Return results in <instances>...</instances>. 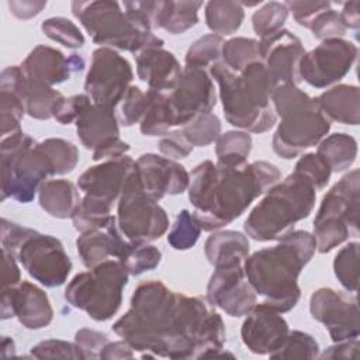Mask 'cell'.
Masks as SVG:
<instances>
[{
  "mask_svg": "<svg viewBox=\"0 0 360 360\" xmlns=\"http://www.w3.org/2000/svg\"><path fill=\"white\" fill-rule=\"evenodd\" d=\"M112 330L142 357H233L224 353L225 325L208 301L173 291L160 280L138 284Z\"/></svg>",
  "mask_w": 360,
  "mask_h": 360,
  "instance_id": "cell-1",
  "label": "cell"
},
{
  "mask_svg": "<svg viewBox=\"0 0 360 360\" xmlns=\"http://www.w3.org/2000/svg\"><path fill=\"white\" fill-rule=\"evenodd\" d=\"M281 180L278 167L266 160L242 166H221L212 160L198 163L188 184V200L202 231H218L239 218L248 207Z\"/></svg>",
  "mask_w": 360,
  "mask_h": 360,
  "instance_id": "cell-2",
  "label": "cell"
},
{
  "mask_svg": "<svg viewBox=\"0 0 360 360\" xmlns=\"http://www.w3.org/2000/svg\"><path fill=\"white\" fill-rule=\"evenodd\" d=\"M316 242L308 231H291L271 248L249 255L243 262L245 274L264 304L278 312L291 311L300 301L298 277L311 262Z\"/></svg>",
  "mask_w": 360,
  "mask_h": 360,
  "instance_id": "cell-3",
  "label": "cell"
},
{
  "mask_svg": "<svg viewBox=\"0 0 360 360\" xmlns=\"http://www.w3.org/2000/svg\"><path fill=\"white\" fill-rule=\"evenodd\" d=\"M219 86V98L226 121L246 132L262 134L271 129L277 115L271 105V86L260 60L235 73L222 62L210 68Z\"/></svg>",
  "mask_w": 360,
  "mask_h": 360,
  "instance_id": "cell-4",
  "label": "cell"
},
{
  "mask_svg": "<svg viewBox=\"0 0 360 360\" xmlns=\"http://www.w3.org/2000/svg\"><path fill=\"white\" fill-rule=\"evenodd\" d=\"M316 200V188L301 173L292 172L270 187L248 215L243 229L259 242L278 240L308 218Z\"/></svg>",
  "mask_w": 360,
  "mask_h": 360,
  "instance_id": "cell-5",
  "label": "cell"
},
{
  "mask_svg": "<svg viewBox=\"0 0 360 360\" xmlns=\"http://www.w3.org/2000/svg\"><path fill=\"white\" fill-rule=\"evenodd\" d=\"M271 105L281 118L273 135V150L283 159L297 158L318 145L330 129V120L316 100L295 84H281L271 91Z\"/></svg>",
  "mask_w": 360,
  "mask_h": 360,
  "instance_id": "cell-6",
  "label": "cell"
},
{
  "mask_svg": "<svg viewBox=\"0 0 360 360\" xmlns=\"http://www.w3.org/2000/svg\"><path fill=\"white\" fill-rule=\"evenodd\" d=\"M70 8L93 42L101 46L139 53L165 45L162 38L142 30L117 1H72Z\"/></svg>",
  "mask_w": 360,
  "mask_h": 360,
  "instance_id": "cell-7",
  "label": "cell"
},
{
  "mask_svg": "<svg viewBox=\"0 0 360 360\" xmlns=\"http://www.w3.org/2000/svg\"><path fill=\"white\" fill-rule=\"evenodd\" d=\"M0 173L1 201L13 198L22 204L31 202L41 184L53 176L39 142L22 131L1 138Z\"/></svg>",
  "mask_w": 360,
  "mask_h": 360,
  "instance_id": "cell-8",
  "label": "cell"
},
{
  "mask_svg": "<svg viewBox=\"0 0 360 360\" xmlns=\"http://www.w3.org/2000/svg\"><path fill=\"white\" fill-rule=\"evenodd\" d=\"M128 278L129 273L122 262L108 259L77 273L65 288V300L91 319L104 322L118 312Z\"/></svg>",
  "mask_w": 360,
  "mask_h": 360,
  "instance_id": "cell-9",
  "label": "cell"
},
{
  "mask_svg": "<svg viewBox=\"0 0 360 360\" xmlns=\"http://www.w3.org/2000/svg\"><path fill=\"white\" fill-rule=\"evenodd\" d=\"M360 172L345 174L323 195L314 219V238L319 253H329L342 245L353 232H359Z\"/></svg>",
  "mask_w": 360,
  "mask_h": 360,
  "instance_id": "cell-10",
  "label": "cell"
},
{
  "mask_svg": "<svg viewBox=\"0 0 360 360\" xmlns=\"http://www.w3.org/2000/svg\"><path fill=\"white\" fill-rule=\"evenodd\" d=\"M117 224L127 240L135 245L159 239L169 229V217L155 198L146 194L134 167L118 197Z\"/></svg>",
  "mask_w": 360,
  "mask_h": 360,
  "instance_id": "cell-11",
  "label": "cell"
},
{
  "mask_svg": "<svg viewBox=\"0 0 360 360\" xmlns=\"http://www.w3.org/2000/svg\"><path fill=\"white\" fill-rule=\"evenodd\" d=\"M14 256L35 281L48 288L65 284L73 267L62 242L35 229L24 239Z\"/></svg>",
  "mask_w": 360,
  "mask_h": 360,
  "instance_id": "cell-12",
  "label": "cell"
},
{
  "mask_svg": "<svg viewBox=\"0 0 360 360\" xmlns=\"http://www.w3.org/2000/svg\"><path fill=\"white\" fill-rule=\"evenodd\" d=\"M132 79L131 63L115 49L100 46L91 53L84 91L91 103L115 108L125 96Z\"/></svg>",
  "mask_w": 360,
  "mask_h": 360,
  "instance_id": "cell-13",
  "label": "cell"
},
{
  "mask_svg": "<svg viewBox=\"0 0 360 360\" xmlns=\"http://www.w3.org/2000/svg\"><path fill=\"white\" fill-rule=\"evenodd\" d=\"M243 262L242 257H231L215 263L207 285L208 304L233 318L248 315L257 304V294L248 281Z\"/></svg>",
  "mask_w": 360,
  "mask_h": 360,
  "instance_id": "cell-14",
  "label": "cell"
},
{
  "mask_svg": "<svg viewBox=\"0 0 360 360\" xmlns=\"http://www.w3.org/2000/svg\"><path fill=\"white\" fill-rule=\"evenodd\" d=\"M357 46L343 38L322 41L305 52L300 63V77L309 86L323 89L342 80L357 59Z\"/></svg>",
  "mask_w": 360,
  "mask_h": 360,
  "instance_id": "cell-15",
  "label": "cell"
},
{
  "mask_svg": "<svg viewBox=\"0 0 360 360\" xmlns=\"http://www.w3.org/2000/svg\"><path fill=\"white\" fill-rule=\"evenodd\" d=\"M309 314L325 325L333 342L359 338L360 322L356 297L332 287H321L309 298Z\"/></svg>",
  "mask_w": 360,
  "mask_h": 360,
  "instance_id": "cell-16",
  "label": "cell"
},
{
  "mask_svg": "<svg viewBox=\"0 0 360 360\" xmlns=\"http://www.w3.org/2000/svg\"><path fill=\"white\" fill-rule=\"evenodd\" d=\"M304 53L301 39L285 28L260 38V62L267 72L273 90L281 84L298 86L301 82L300 63Z\"/></svg>",
  "mask_w": 360,
  "mask_h": 360,
  "instance_id": "cell-17",
  "label": "cell"
},
{
  "mask_svg": "<svg viewBox=\"0 0 360 360\" xmlns=\"http://www.w3.org/2000/svg\"><path fill=\"white\" fill-rule=\"evenodd\" d=\"M0 318H17L24 328L38 330L52 322L53 308L41 287L22 280L15 285L1 288Z\"/></svg>",
  "mask_w": 360,
  "mask_h": 360,
  "instance_id": "cell-18",
  "label": "cell"
},
{
  "mask_svg": "<svg viewBox=\"0 0 360 360\" xmlns=\"http://www.w3.org/2000/svg\"><path fill=\"white\" fill-rule=\"evenodd\" d=\"M169 100L177 118V127L186 125L198 114L211 112L217 104L211 75L205 69L186 66L169 94Z\"/></svg>",
  "mask_w": 360,
  "mask_h": 360,
  "instance_id": "cell-19",
  "label": "cell"
},
{
  "mask_svg": "<svg viewBox=\"0 0 360 360\" xmlns=\"http://www.w3.org/2000/svg\"><path fill=\"white\" fill-rule=\"evenodd\" d=\"M135 169L143 191L156 201L165 195L181 194L190 184V174L183 165L156 153L141 155Z\"/></svg>",
  "mask_w": 360,
  "mask_h": 360,
  "instance_id": "cell-20",
  "label": "cell"
},
{
  "mask_svg": "<svg viewBox=\"0 0 360 360\" xmlns=\"http://www.w3.org/2000/svg\"><path fill=\"white\" fill-rule=\"evenodd\" d=\"M240 326L243 345L255 354H271L284 343L290 328L281 312L262 302L256 304Z\"/></svg>",
  "mask_w": 360,
  "mask_h": 360,
  "instance_id": "cell-21",
  "label": "cell"
},
{
  "mask_svg": "<svg viewBox=\"0 0 360 360\" xmlns=\"http://www.w3.org/2000/svg\"><path fill=\"white\" fill-rule=\"evenodd\" d=\"M20 66L30 80L53 87L69 80L73 72L83 70L84 59L77 53L65 56L56 48L37 45Z\"/></svg>",
  "mask_w": 360,
  "mask_h": 360,
  "instance_id": "cell-22",
  "label": "cell"
},
{
  "mask_svg": "<svg viewBox=\"0 0 360 360\" xmlns=\"http://www.w3.org/2000/svg\"><path fill=\"white\" fill-rule=\"evenodd\" d=\"M0 90L14 93L24 104L27 114L35 120L52 118L55 104L63 94L51 86L30 80L21 66H7L0 75Z\"/></svg>",
  "mask_w": 360,
  "mask_h": 360,
  "instance_id": "cell-23",
  "label": "cell"
},
{
  "mask_svg": "<svg viewBox=\"0 0 360 360\" xmlns=\"http://www.w3.org/2000/svg\"><path fill=\"white\" fill-rule=\"evenodd\" d=\"M135 167V160L127 155L117 159H107L87 167L77 179V187L84 195L112 204L118 200L125 179Z\"/></svg>",
  "mask_w": 360,
  "mask_h": 360,
  "instance_id": "cell-24",
  "label": "cell"
},
{
  "mask_svg": "<svg viewBox=\"0 0 360 360\" xmlns=\"http://www.w3.org/2000/svg\"><path fill=\"white\" fill-rule=\"evenodd\" d=\"M131 246L132 243L121 233L117 217L114 215L104 228L83 232L76 239L77 255L87 269L108 260V257H117L121 260Z\"/></svg>",
  "mask_w": 360,
  "mask_h": 360,
  "instance_id": "cell-25",
  "label": "cell"
},
{
  "mask_svg": "<svg viewBox=\"0 0 360 360\" xmlns=\"http://www.w3.org/2000/svg\"><path fill=\"white\" fill-rule=\"evenodd\" d=\"M136 75L149 90L163 93L173 90L181 76V68L176 56L163 46H152L136 53Z\"/></svg>",
  "mask_w": 360,
  "mask_h": 360,
  "instance_id": "cell-26",
  "label": "cell"
},
{
  "mask_svg": "<svg viewBox=\"0 0 360 360\" xmlns=\"http://www.w3.org/2000/svg\"><path fill=\"white\" fill-rule=\"evenodd\" d=\"M76 132L87 149H94L107 139L120 136L115 108L91 103L76 120Z\"/></svg>",
  "mask_w": 360,
  "mask_h": 360,
  "instance_id": "cell-27",
  "label": "cell"
},
{
  "mask_svg": "<svg viewBox=\"0 0 360 360\" xmlns=\"http://www.w3.org/2000/svg\"><path fill=\"white\" fill-rule=\"evenodd\" d=\"M322 112L346 125H357L360 120V90L353 84H336L315 97Z\"/></svg>",
  "mask_w": 360,
  "mask_h": 360,
  "instance_id": "cell-28",
  "label": "cell"
},
{
  "mask_svg": "<svg viewBox=\"0 0 360 360\" xmlns=\"http://www.w3.org/2000/svg\"><path fill=\"white\" fill-rule=\"evenodd\" d=\"M41 208L53 218H72L82 198L77 187L66 179L45 180L38 190Z\"/></svg>",
  "mask_w": 360,
  "mask_h": 360,
  "instance_id": "cell-29",
  "label": "cell"
},
{
  "mask_svg": "<svg viewBox=\"0 0 360 360\" xmlns=\"http://www.w3.org/2000/svg\"><path fill=\"white\" fill-rule=\"evenodd\" d=\"M149 101L139 122V129L146 136H163L173 127H177V118L170 104L169 96L148 90Z\"/></svg>",
  "mask_w": 360,
  "mask_h": 360,
  "instance_id": "cell-30",
  "label": "cell"
},
{
  "mask_svg": "<svg viewBox=\"0 0 360 360\" xmlns=\"http://www.w3.org/2000/svg\"><path fill=\"white\" fill-rule=\"evenodd\" d=\"M202 1H160L156 28H163L172 35H179L198 22V10Z\"/></svg>",
  "mask_w": 360,
  "mask_h": 360,
  "instance_id": "cell-31",
  "label": "cell"
},
{
  "mask_svg": "<svg viewBox=\"0 0 360 360\" xmlns=\"http://www.w3.org/2000/svg\"><path fill=\"white\" fill-rule=\"evenodd\" d=\"M316 153L328 163L332 172H343L357 158V141L349 134L336 132L325 136L318 143Z\"/></svg>",
  "mask_w": 360,
  "mask_h": 360,
  "instance_id": "cell-32",
  "label": "cell"
},
{
  "mask_svg": "<svg viewBox=\"0 0 360 360\" xmlns=\"http://www.w3.org/2000/svg\"><path fill=\"white\" fill-rule=\"evenodd\" d=\"M249 240L246 235L238 231H217L211 233L204 243V253L207 260L214 266L215 263L231 259L249 256Z\"/></svg>",
  "mask_w": 360,
  "mask_h": 360,
  "instance_id": "cell-33",
  "label": "cell"
},
{
  "mask_svg": "<svg viewBox=\"0 0 360 360\" xmlns=\"http://www.w3.org/2000/svg\"><path fill=\"white\" fill-rule=\"evenodd\" d=\"M245 18L243 6L239 1L214 0L205 3V24L217 35L235 34Z\"/></svg>",
  "mask_w": 360,
  "mask_h": 360,
  "instance_id": "cell-34",
  "label": "cell"
},
{
  "mask_svg": "<svg viewBox=\"0 0 360 360\" xmlns=\"http://www.w3.org/2000/svg\"><path fill=\"white\" fill-rule=\"evenodd\" d=\"M252 150V136L246 131H226L215 142L217 163L221 166H242L248 163Z\"/></svg>",
  "mask_w": 360,
  "mask_h": 360,
  "instance_id": "cell-35",
  "label": "cell"
},
{
  "mask_svg": "<svg viewBox=\"0 0 360 360\" xmlns=\"http://www.w3.org/2000/svg\"><path fill=\"white\" fill-rule=\"evenodd\" d=\"M111 205L112 204L105 201L84 195L70 218L75 229L83 233L87 231L104 228L112 218Z\"/></svg>",
  "mask_w": 360,
  "mask_h": 360,
  "instance_id": "cell-36",
  "label": "cell"
},
{
  "mask_svg": "<svg viewBox=\"0 0 360 360\" xmlns=\"http://www.w3.org/2000/svg\"><path fill=\"white\" fill-rule=\"evenodd\" d=\"M257 60H260L257 39L246 37H233L225 41L221 62L232 72L239 73L248 65Z\"/></svg>",
  "mask_w": 360,
  "mask_h": 360,
  "instance_id": "cell-37",
  "label": "cell"
},
{
  "mask_svg": "<svg viewBox=\"0 0 360 360\" xmlns=\"http://www.w3.org/2000/svg\"><path fill=\"white\" fill-rule=\"evenodd\" d=\"M224 44V37L217 34H207L200 37L188 46L186 52V66L205 69L221 62Z\"/></svg>",
  "mask_w": 360,
  "mask_h": 360,
  "instance_id": "cell-38",
  "label": "cell"
},
{
  "mask_svg": "<svg viewBox=\"0 0 360 360\" xmlns=\"http://www.w3.org/2000/svg\"><path fill=\"white\" fill-rule=\"evenodd\" d=\"M39 146L51 163L53 176L70 173L79 163V149L70 141L62 138H46L39 142Z\"/></svg>",
  "mask_w": 360,
  "mask_h": 360,
  "instance_id": "cell-39",
  "label": "cell"
},
{
  "mask_svg": "<svg viewBox=\"0 0 360 360\" xmlns=\"http://www.w3.org/2000/svg\"><path fill=\"white\" fill-rule=\"evenodd\" d=\"M186 139L191 146H208L221 135V121L212 112H204L195 115L191 121L180 128Z\"/></svg>",
  "mask_w": 360,
  "mask_h": 360,
  "instance_id": "cell-40",
  "label": "cell"
},
{
  "mask_svg": "<svg viewBox=\"0 0 360 360\" xmlns=\"http://www.w3.org/2000/svg\"><path fill=\"white\" fill-rule=\"evenodd\" d=\"M359 242H349L343 246L333 260V271L339 283L350 292L359 287Z\"/></svg>",
  "mask_w": 360,
  "mask_h": 360,
  "instance_id": "cell-41",
  "label": "cell"
},
{
  "mask_svg": "<svg viewBox=\"0 0 360 360\" xmlns=\"http://www.w3.org/2000/svg\"><path fill=\"white\" fill-rule=\"evenodd\" d=\"M288 14L290 11L285 3H280V1L262 3V7H259L252 15V27L255 34H257L260 38H264L267 35H271L283 30V25Z\"/></svg>",
  "mask_w": 360,
  "mask_h": 360,
  "instance_id": "cell-42",
  "label": "cell"
},
{
  "mask_svg": "<svg viewBox=\"0 0 360 360\" xmlns=\"http://www.w3.org/2000/svg\"><path fill=\"white\" fill-rule=\"evenodd\" d=\"M201 233V228L188 210H181L167 233V243L176 250H187L193 248Z\"/></svg>",
  "mask_w": 360,
  "mask_h": 360,
  "instance_id": "cell-43",
  "label": "cell"
},
{
  "mask_svg": "<svg viewBox=\"0 0 360 360\" xmlns=\"http://www.w3.org/2000/svg\"><path fill=\"white\" fill-rule=\"evenodd\" d=\"M271 359H315L319 357V345L307 332L290 330L284 343L274 353Z\"/></svg>",
  "mask_w": 360,
  "mask_h": 360,
  "instance_id": "cell-44",
  "label": "cell"
},
{
  "mask_svg": "<svg viewBox=\"0 0 360 360\" xmlns=\"http://www.w3.org/2000/svg\"><path fill=\"white\" fill-rule=\"evenodd\" d=\"M42 32L52 41L69 49H77L84 45V37L79 27L65 17H51L42 21Z\"/></svg>",
  "mask_w": 360,
  "mask_h": 360,
  "instance_id": "cell-45",
  "label": "cell"
},
{
  "mask_svg": "<svg viewBox=\"0 0 360 360\" xmlns=\"http://www.w3.org/2000/svg\"><path fill=\"white\" fill-rule=\"evenodd\" d=\"M162 260V252L149 243H132L128 253L120 260L127 267L129 276H139L145 271L153 270Z\"/></svg>",
  "mask_w": 360,
  "mask_h": 360,
  "instance_id": "cell-46",
  "label": "cell"
},
{
  "mask_svg": "<svg viewBox=\"0 0 360 360\" xmlns=\"http://www.w3.org/2000/svg\"><path fill=\"white\" fill-rule=\"evenodd\" d=\"M27 114L22 101L11 91L0 90L1 138L21 132V120Z\"/></svg>",
  "mask_w": 360,
  "mask_h": 360,
  "instance_id": "cell-47",
  "label": "cell"
},
{
  "mask_svg": "<svg viewBox=\"0 0 360 360\" xmlns=\"http://www.w3.org/2000/svg\"><path fill=\"white\" fill-rule=\"evenodd\" d=\"M121 101L120 122L124 127H132L134 124L141 122L148 107L149 94L148 91H142L138 86H129Z\"/></svg>",
  "mask_w": 360,
  "mask_h": 360,
  "instance_id": "cell-48",
  "label": "cell"
},
{
  "mask_svg": "<svg viewBox=\"0 0 360 360\" xmlns=\"http://www.w3.org/2000/svg\"><path fill=\"white\" fill-rule=\"evenodd\" d=\"M295 172L305 176L316 190L323 188L332 174L328 163L318 153H305L295 163Z\"/></svg>",
  "mask_w": 360,
  "mask_h": 360,
  "instance_id": "cell-49",
  "label": "cell"
},
{
  "mask_svg": "<svg viewBox=\"0 0 360 360\" xmlns=\"http://www.w3.org/2000/svg\"><path fill=\"white\" fill-rule=\"evenodd\" d=\"M31 356L37 359H84L80 347L73 342L48 339L31 347Z\"/></svg>",
  "mask_w": 360,
  "mask_h": 360,
  "instance_id": "cell-50",
  "label": "cell"
},
{
  "mask_svg": "<svg viewBox=\"0 0 360 360\" xmlns=\"http://www.w3.org/2000/svg\"><path fill=\"white\" fill-rule=\"evenodd\" d=\"M315 38L325 41L332 38H343L347 28L345 27L339 11L333 8H328L318 14L315 20L311 22L309 28Z\"/></svg>",
  "mask_w": 360,
  "mask_h": 360,
  "instance_id": "cell-51",
  "label": "cell"
},
{
  "mask_svg": "<svg viewBox=\"0 0 360 360\" xmlns=\"http://www.w3.org/2000/svg\"><path fill=\"white\" fill-rule=\"evenodd\" d=\"M91 104L90 97L84 94H75L70 97H62L52 110V117L62 125L76 122L86 107Z\"/></svg>",
  "mask_w": 360,
  "mask_h": 360,
  "instance_id": "cell-52",
  "label": "cell"
},
{
  "mask_svg": "<svg viewBox=\"0 0 360 360\" xmlns=\"http://www.w3.org/2000/svg\"><path fill=\"white\" fill-rule=\"evenodd\" d=\"M158 148L163 156L173 160L184 159L193 152L191 143L186 139L180 129L170 131L163 135L158 143Z\"/></svg>",
  "mask_w": 360,
  "mask_h": 360,
  "instance_id": "cell-53",
  "label": "cell"
},
{
  "mask_svg": "<svg viewBox=\"0 0 360 360\" xmlns=\"http://www.w3.org/2000/svg\"><path fill=\"white\" fill-rule=\"evenodd\" d=\"M108 338L105 333L82 328L75 335V343L80 347L84 354V359H98L101 350L108 343Z\"/></svg>",
  "mask_w": 360,
  "mask_h": 360,
  "instance_id": "cell-54",
  "label": "cell"
},
{
  "mask_svg": "<svg viewBox=\"0 0 360 360\" xmlns=\"http://www.w3.org/2000/svg\"><path fill=\"white\" fill-rule=\"evenodd\" d=\"M285 6L292 13L294 20L305 28H309L318 14L330 8L329 1H287Z\"/></svg>",
  "mask_w": 360,
  "mask_h": 360,
  "instance_id": "cell-55",
  "label": "cell"
},
{
  "mask_svg": "<svg viewBox=\"0 0 360 360\" xmlns=\"http://www.w3.org/2000/svg\"><path fill=\"white\" fill-rule=\"evenodd\" d=\"M32 232V228L22 226L20 224H15L13 221H8L7 218H1L0 225V239H1V249L15 255L20 245L24 242V239Z\"/></svg>",
  "mask_w": 360,
  "mask_h": 360,
  "instance_id": "cell-56",
  "label": "cell"
},
{
  "mask_svg": "<svg viewBox=\"0 0 360 360\" xmlns=\"http://www.w3.org/2000/svg\"><path fill=\"white\" fill-rule=\"evenodd\" d=\"M129 143L122 141L120 136L107 139L105 142L100 143L93 149L91 159L94 162L97 160H107V159H117L124 156L129 150Z\"/></svg>",
  "mask_w": 360,
  "mask_h": 360,
  "instance_id": "cell-57",
  "label": "cell"
},
{
  "mask_svg": "<svg viewBox=\"0 0 360 360\" xmlns=\"http://www.w3.org/2000/svg\"><path fill=\"white\" fill-rule=\"evenodd\" d=\"M10 13L18 20H30L38 15L45 7L46 1L42 0H10L7 1Z\"/></svg>",
  "mask_w": 360,
  "mask_h": 360,
  "instance_id": "cell-58",
  "label": "cell"
},
{
  "mask_svg": "<svg viewBox=\"0 0 360 360\" xmlns=\"http://www.w3.org/2000/svg\"><path fill=\"white\" fill-rule=\"evenodd\" d=\"M17 260L18 259L13 253L1 249V288L15 285L21 281V273Z\"/></svg>",
  "mask_w": 360,
  "mask_h": 360,
  "instance_id": "cell-59",
  "label": "cell"
},
{
  "mask_svg": "<svg viewBox=\"0 0 360 360\" xmlns=\"http://www.w3.org/2000/svg\"><path fill=\"white\" fill-rule=\"evenodd\" d=\"M360 347L359 339H349L342 342H335L333 346H329L319 357L322 359H356L357 350Z\"/></svg>",
  "mask_w": 360,
  "mask_h": 360,
  "instance_id": "cell-60",
  "label": "cell"
},
{
  "mask_svg": "<svg viewBox=\"0 0 360 360\" xmlns=\"http://www.w3.org/2000/svg\"><path fill=\"white\" fill-rule=\"evenodd\" d=\"M132 357H134V349L131 347V345L127 340L108 342L98 356V359H103V360L132 359Z\"/></svg>",
  "mask_w": 360,
  "mask_h": 360,
  "instance_id": "cell-61",
  "label": "cell"
},
{
  "mask_svg": "<svg viewBox=\"0 0 360 360\" xmlns=\"http://www.w3.org/2000/svg\"><path fill=\"white\" fill-rule=\"evenodd\" d=\"M360 1L353 0V1H347L343 4L342 11H339L340 18L345 24L346 28H352V30H357L360 27Z\"/></svg>",
  "mask_w": 360,
  "mask_h": 360,
  "instance_id": "cell-62",
  "label": "cell"
},
{
  "mask_svg": "<svg viewBox=\"0 0 360 360\" xmlns=\"http://www.w3.org/2000/svg\"><path fill=\"white\" fill-rule=\"evenodd\" d=\"M14 354H15L14 340L8 336H3V339H1V356L8 357V356H14Z\"/></svg>",
  "mask_w": 360,
  "mask_h": 360,
  "instance_id": "cell-63",
  "label": "cell"
}]
</instances>
